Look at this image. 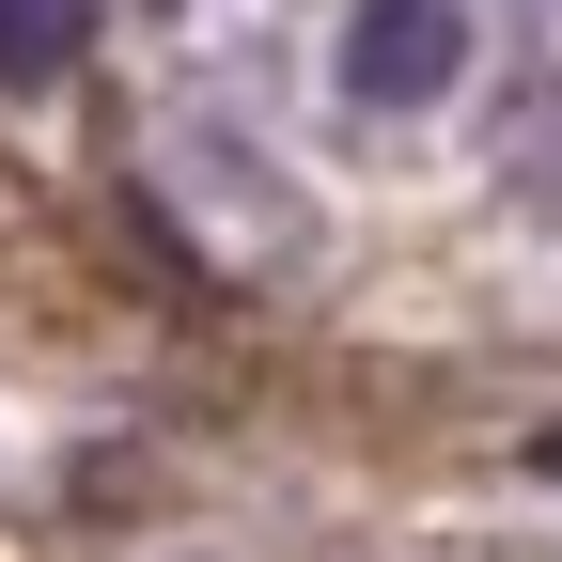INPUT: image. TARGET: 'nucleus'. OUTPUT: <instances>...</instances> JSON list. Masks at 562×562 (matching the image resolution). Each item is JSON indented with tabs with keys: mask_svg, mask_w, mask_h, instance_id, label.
<instances>
[{
	"mask_svg": "<svg viewBox=\"0 0 562 562\" xmlns=\"http://www.w3.org/2000/svg\"><path fill=\"white\" fill-rule=\"evenodd\" d=\"M453 63H469V16H453V0H360V16H344V94H360V110L453 94Z\"/></svg>",
	"mask_w": 562,
	"mask_h": 562,
	"instance_id": "nucleus-1",
	"label": "nucleus"
},
{
	"mask_svg": "<svg viewBox=\"0 0 562 562\" xmlns=\"http://www.w3.org/2000/svg\"><path fill=\"white\" fill-rule=\"evenodd\" d=\"M79 47V0H0V79H63Z\"/></svg>",
	"mask_w": 562,
	"mask_h": 562,
	"instance_id": "nucleus-2",
	"label": "nucleus"
},
{
	"mask_svg": "<svg viewBox=\"0 0 562 562\" xmlns=\"http://www.w3.org/2000/svg\"><path fill=\"white\" fill-rule=\"evenodd\" d=\"M531 469H562V438H531Z\"/></svg>",
	"mask_w": 562,
	"mask_h": 562,
	"instance_id": "nucleus-3",
	"label": "nucleus"
}]
</instances>
